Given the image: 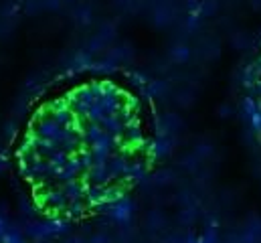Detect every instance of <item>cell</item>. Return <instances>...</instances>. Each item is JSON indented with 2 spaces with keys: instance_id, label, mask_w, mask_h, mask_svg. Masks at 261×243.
I'll use <instances>...</instances> for the list:
<instances>
[{
  "instance_id": "6da1fadb",
  "label": "cell",
  "mask_w": 261,
  "mask_h": 243,
  "mask_svg": "<svg viewBox=\"0 0 261 243\" xmlns=\"http://www.w3.org/2000/svg\"><path fill=\"white\" fill-rule=\"evenodd\" d=\"M138 100L93 81L45 106L22 144V171L35 199L53 213H89L130 188L148 154Z\"/></svg>"
}]
</instances>
